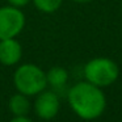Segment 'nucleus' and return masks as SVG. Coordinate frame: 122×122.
<instances>
[{
    "label": "nucleus",
    "mask_w": 122,
    "mask_h": 122,
    "mask_svg": "<svg viewBox=\"0 0 122 122\" xmlns=\"http://www.w3.org/2000/svg\"><path fill=\"white\" fill-rule=\"evenodd\" d=\"M67 100L75 114L87 121L98 118L106 108V98L102 89L87 80L76 83L70 88Z\"/></svg>",
    "instance_id": "1"
},
{
    "label": "nucleus",
    "mask_w": 122,
    "mask_h": 122,
    "mask_svg": "<svg viewBox=\"0 0 122 122\" xmlns=\"http://www.w3.org/2000/svg\"><path fill=\"white\" fill-rule=\"evenodd\" d=\"M13 83L17 92L25 96H37L47 85L46 72L37 64L25 63L17 67L13 75Z\"/></svg>",
    "instance_id": "2"
},
{
    "label": "nucleus",
    "mask_w": 122,
    "mask_h": 122,
    "mask_svg": "<svg viewBox=\"0 0 122 122\" xmlns=\"http://www.w3.org/2000/svg\"><path fill=\"white\" fill-rule=\"evenodd\" d=\"M119 70L114 61L109 58L91 59L84 66L85 80L97 87H108L118 79Z\"/></svg>",
    "instance_id": "3"
},
{
    "label": "nucleus",
    "mask_w": 122,
    "mask_h": 122,
    "mask_svg": "<svg viewBox=\"0 0 122 122\" xmlns=\"http://www.w3.org/2000/svg\"><path fill=\"white\" fill-rule=\"evenodd\" d=\"M25 26V16L12 5L0 8V40L16 38Z\"/></svg>",
    "instance_id": "4"
},
{
    "label": "nucleus",
    "mask_w": 122,
    "mask_h": 122,
    "mask_svg": "<svg viewBox=\"0 0 122 122\" xmlns=\"http://www.w3.org/2000/svg\"><path fill=\"white\" fill-rule=\"evenodd\" d=\"M61 108V101H59L56 93L50 91H42L37 95V98L34 101V112L41 119L50 121L58 114Z\"/></svg>",
    "instance_id": "5"
},
{
    "label": "nucleus",
    "mask_w": 122,
    "mask_h": 122,
    "mask_svg": "<svg viewBox=\"0 0 122 122\" xmlns=\"http://www.w3.org/2000/svg\"><path fill=\"white\" fill-rule=\"evenodd\" d=\"M22 47L16 38L0 40V63L4 66H15L20 62Z\"/></svg>",
    "instance_id": "6"
},
{
    "label": "nucleus",
    "mask_w": 122,
    "mask_h": 122,
    "mask_svg": "<svg viewBox=\"0 0 122 122\" xmlns=\"http://www.w3.org/2000/svg\"><path fill=\"white\" fill-rule=\"evenodd\" d=\"M8 106L13 116H26L30 110V101L28 96L19 92L9 98Z\"/></svg>",
    "instance_id": "7"
},
{
    "label": "nucleus",
    "mask_w": 122,
    "mask_h": 122,
    "mask_svg": "<svg viewBox=\"0 0 122 122\" xmlns=\"http://www.w3.org/2000/svg\"><path fill=\"white\" fill-rule=\"evenodd\" d=\"M46 80H47V84L54 88L64 87L68 81V72L63 67H53L46 72Z\"/></svg>",
    "instance_id": "8"
},
{
    "label": "nucleus",
    "mask_w": 122,
    "mask_h": 122,
    "mask_svg": "<svg viewBox=\"0 0 122 122\" xmlns=\"http://www.w3.org/2000/svg\"><path fill=\"white\" fill-rule=\"evenodd\" d=\"M38 11L43 13H53L61 8L63 0H32Z\"/></svg>",
    "instance_id": "9"
},
{
    "label": "nucleus",
    "mask_w": 122,
    "mask_h": 122,
    "mask_svg": "<svg viewBox=\"0 0 122 122\" xmlns=\"http://www.w3.org/2000/svg\"><path fill=\"white\" fill-rule=\"evenodd\" d=\"M9 5L16 7V8H22V7L28 5L30 3V0H8Z\"/></svg>",
    "instance_id": "10"
},
{
    "label": "nucleus",
    "mask_w": 122,
    "mask_h": 122,
    "mask_svg": "<svg viewBox=\"0 0 122 122\" xmlns=\"http://www.w3.org/2000/svg\"><path fill=\"white\" fill-rule=\"evenodd\" d=\"M9 122H33V121L29 119L26 116H15V118H12Z\"/></svg>",
    "instance_id": "11"
},
{
    "label": "nucleus",
    "mask_w": 122,
    "mask_h": 122,
    "mask_svg": "<svg viewBox=\"0 0 122 122\" xmlns=\"http://www.w3.org/2000/svg\"><path fill=\"white\" fill-rule=\"evenodd\" d=\"M72 1L79 3V4H84V3H89V1H92V0H72Z\"/></svg>",
    "instance_id": "12"
},
{
    "label": "nucleus",
    "mask_w": 122,
    "mask_h": 122,
    "mask_svg": "<svg viewBox=\"0 0 122 122\" xmlns=\"http://www.w3.org/2000/svg\"><path fill=\"white\" fill-rule=\"evenodd\" d=\"M121 5H122V1H121Z\"/></svg>",
    "instance_id": "13"
}]
</instances>
